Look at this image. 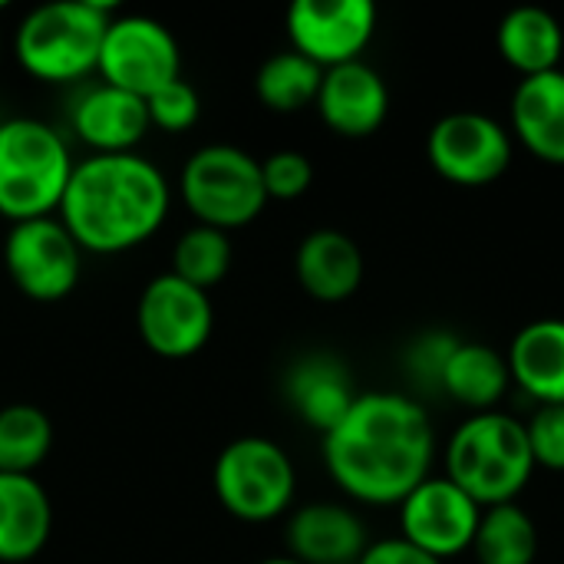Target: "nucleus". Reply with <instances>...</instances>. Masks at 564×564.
Instances as JSON below:
<instances>
[{
  "label": "nucleus",
  "instance_id": "9b49d317",
  "mask_svg": "<svg viewBox=\"0 0 564 564\" xmlns=\"http://www.w3.org/2000/svg\"><path fill=\"white\" fill-rule=\"evenodd\" d=\"M430 165L456 185H489L512 165V132L476 109L443 116L426 135Z\"/></svg>",
  "mask_w": 564,
  "mask_h": 564
},
{
  "label": "nucleus",
  "instance_id": "aec40b11",
  "mask_svg": "<svg viewBox=\"0 0 564 564\" xmlns=\"http://www.w3.org/2000/svg\"><path fill=\"white\" fill-rule=\"evenodd\" d=\"M512 132L535 159L564 165V69L519 79L512 93Z\"/></svg>",
  "mask_w": 564,
  "mask_h": 564
},
{
  "label": "nucleus",
  "instance_id": "20e7f679",
  "mask_svg": "<svg viewBox=\"0 0 564 564\" xmlns=\"http://www.w3.org/2000/svg\"><path fill=\"white\" fill-rule=\"evenodd\" d=\"M73 165L56 126L33 116L0 119V215L10 225L56 215Z\"/></svg>",
  "mask_w": 564,
  "mask_h": 564
},
{
  "label": "nucleus",
  "instance_id": "2f4dec72",
  "mask_svg": "<svg viewBox=\"0 0 564 564\" xmlns=\"http://www.w3.org/2000/svg\"><path fill=\"white\" fill-rule=\"evenodd\" d=\"M357 564H443L440 558L426 555L423 549L410 545L403 535L400 539H383V542H370L367 552L360 555Z\"/></svg>",
  "mask_w": 564,
  "mask_h": 564
},
{
  "label": "nucleus",
  "instance_id": "5701e85b",
  "mask_svg": "<svg viewBox=\"0 0 564 564\" xmlns=\"http://www.w3.org/2000/svg\"><path fill=\"white\" fill-rule=\"evenodd\" d=\"M509 383H512L509 360L499 350H492L489 344L459 340L446 364L440 393L476 413H489L506 397Z\"/></svg>",
  "mask_w": 564,
  "mask_h": 564
},
{
  "label": "nucleus",
  "instance_id": "f8f14e48",
  "mask_svg": "<svg viewBox=\"0 0 564 564\" xmlns=\"http://www.w3.org/2000/svg\"><path fill=\"white\" fill-rule=\"evenodd\" d=\"M482 506L446 476L423 479L400 502V532L410 545L446 562L473 549Z\"/></svg>",
  "mask_w": 564,
  "mask_h": 564
},
{
  "label": "nucleus",
  "instance_id": "423d86ee",
  "mask_svg": "<svg viewBox=\"0 0 564 564\" xmlns=\"http://www.w3.org/2000/svg\"><path fill=\"white\" fill-rule=\"evenodd\" d=\"M178 195L195 225H208L225 235L261 218L271 202L264 192L261 159L228 142L202 145L185 159Z\"/></svg>",
  "mask_w": 564,
  "mask_h": 564
},
{
  "label": "nucleus",
  "instance_id": "dca6fc26",
  "mask_svg": "<svg viewBox=\"0 0 564 564\" xmlns=\"http://www.w3.org/2000/svg\"><path fill=\"white\" fill-rule=\"evenodd\" d=\"M284 542L288 555L301 564H357L370 545L360 516L340 502H307L294 509Z\"/></svg>",
  "mask_w": 564,
  "mask_h": 564
},
{
  "label": "nucleus",
  "instance_id": "393cba45",
  "mask_svg": "<svg viewBox=\"0 0 564 564\" xmlns=\"http://www.w3.org/2000/svg\"><path fill=\"white\" fill-rule=\"evenodd\" d=\"M324 69L297 50L268 56L254 73V93L271 112H301L317 102Z\"/></svg>",
  "mask_w": 564,
  "mask_h": 564
},
{
  "label": "nucleus",
  "instance_id": "bb28decb",
  "mask_svg": "<svg viewBox=\"0 0 564 564\" xmlns=\"http://www.w3.org/2000/svg\"><path fill=\"white\" fill-rule=\"evenodd\" d=\"M231 261H235L231 235L208 228V225H192L175 238L169 271L202 291H212L215 284L225 281V274L231 271Z\"/></svg>",
  "mask_w": 564,
  "mask_h": 564
},
{
  "label": "nucleus",
  "instance_id": "f3484780",
  "mask_svg": "<svg viewBox=\"0 0 564 564\" xmlns=\"http://www.w3.org/2000/svg\"><path fill=\"white\" fill-rule=\"evenodd\" d=\"M284 397L301 423L327 436L357 403L350 370L334 354H307L284 377Z\"/></svg>",
  "mask_w": 564,
  "mask_h": 564
},
{
  "label": "nucleus",
  "instance_id": "f257e3e1",
  "mask_svg": "<svg viewBox=\"0 0 564 564\" xmlns=\"http://www.w3.org/2000/svg\"><path fill=\"white\" fill-rule=\"evenodd\" d=\"M436 430L416 397L360 393L324 436V466L337 489L364 506H400L433 473Z\"/></svg>",
  "mask_w": 564,
  "mask_h": 564
},
{
  "label": "nucleus",
  "instance_id": "4be33fe9",
  "mask_svg": "<svg viewBox=\"0 0 564 564\" xmlns=\"http://www.w3.org/2000/svg\"><path fill=\"white\" fill-rule=\"evenodd\" d=\"M502 59L522 76H539L558 69L564 53L562 20L545 7H516L502 17L496 33Z\"/></svg>",
  "mask_w": 564,
  "mask_h": 564
},
{
  "label": "nucleus",
  "instance_id": "0eeeda50",
  "mask_svg": "<svg viewBox=\"0 0 564 564\" xmlns=\"http://www.w3.org/2000/svg\"><path fill=\"white\" fill-rule=\"evenodd\" d=\"M212 486L228 516L261 525L291 509L297 469L281 443L268 436H238L218 453Z\"/></svg>",
  "mask_w": 564,
  "mask_h": 564
},
{
  "label": "nucleus",
  "instance_id": "a211bd4d",
  "mask_svg": "<svg viewBox=\"0 0 564 564\" xmlns=\"http://www.w3.org/2000/svg\"><path fill=\"white\" fill-rule=\"evenodd\" d=\"M297 284L321 304H340L364 284V251L337 228H317L304 235L294 254Z\"/></svg>",
  "mask_w": 564,
  "mask_h": 564
},
{
  "label": "nucleus",
  "instance_id": "c85d7f7f",
  "mask_svg": "<svg viewBox=\"0 0 564 564\" xmlns=\"http://www.w3.org/2000/svg\"><path fill=\"white\" fill-rule=\"evenodd\" d=\"M149 109V122L162 132H185L198 122L202 116V99L195 93V86L182 76L169 86H162L155 96L145 99Z\"/></svg>",
  "mask_w": 564,
  "mask_h": 564
},
{
  "label": "nucleus",
  "instance_id": "f03ea898",
  "mask_svg": "<svg viewBox=\"0 0 564 564\" xmlns=\"http://www.w3.org/2000/svg\"><path fill=\"white\" fill-rule=\"evenodd\" d=\"M172 212L165 172L139 155H86L73 165L56 218L83 254H126L159 235Z\"/></svg>",
  "mask_w": 564,
  "mask_h": 564
},
{
  "label": "nucleus",
  "instance_id": "9d476101",
  "mask_svg": "<svg viewBox=\"0 0 564 564\" xmlns=\"http://www.w3.org/2000/svg\"><path fill=\"white\" fill-rule=\"evenodd\" d=\"M135 327L142 344L165 360H188L212 340L215 304L212 294L175 278L172 271L152 278L135 307Z\"/></svg>",
  "mask_w": 564,
  "mask_h": 564
},
{
  "label": "nucleus",
  "instance_id": "1a4fd4ad",
  "mask_svg": "<svg viewBox=\"0 0 564 564\" xmlns=\"http://www.w3.org/2000/svg\"><path fill=\"white\" fill-rule=\"evenodd\" d=\"M3 268L23 297L56 304L79 288L83 251L56 215L30 218L10 225L3 238Z\"/></svg>",
  "mask_w": 564,
  "mask_h": 564
},
{
  "label": "nucleus",
  "instance_id": "6e6552de",
  "mask_svg": "<svg viewBox=\"0 0 564 564\" xmlns=\"http://www.w3.org/2000/svg\"><path fill=\"white\" fill-rule=\"evenodd\" d=\"M99 79L139 99L182 79V46L175 33L145 13H116L99 50Z\"/></svg>",
  "mask_w": 564,
  "mask_h": 564
},
{
  "label": "nucleus",
  "instance_id": "cd10ccee",
  "mask_svg": "<svg viewBox=\"0 0 564 564\" xmlns=\"http://www.w3.org/2000/svg\"><path fill=\"white\" fill-rule=\"evenodd\" d=\"M456 344H459V337L449 330H426L406 347V373L416 383V390L440 393L443 373H446V364H449Z\"/></svg>",
  "mask_w": 564,
  "mask_h": 564
},
{
  "label": "nucleus",
  "instance_id": "7ed1b4c3",
  "mask_svg": "<svg viewBox=\"0 0 564 564\" xmlns=\"http://www.w3.org/2000/svg\"><path fill=\"white\" fill-rule=\"evenodd\" d=\"M116 17L102 0H56L26 10L13 30L17 66L50 86H73L99 69V50Z\"/></svg>",
  "mask_w": 564,
  "mask_h": 564
},
{
  "label": "nucleus",
  "instance_id": "72a5a7b5",
  "mask_svg": "<svg viewBox=\"0 0 564 564\" xmlns=\"http://www.w3.org/2000/svg\"><path fill=\"white\" fill-rule=\"evenodd\" d=\"M0 46H3V36H0Z\"/></svg>",
  "mask_w": 564,
  "mask_h": 564
},
{
  "label": "nucleus",
  "instance_id": "4468645a",
  "mask_svg": "<svg viewBox=\"0 0 564 564\" xmlns=\"http://www.w3.org/2000/svg\"><path fill=\"white\" fill-rule=\"evenodd\" d=\"M152 129L145 99L109 86L93 83L83 86L69 106V132L89 149V155H122L135 152V145Z\"/></svg>",
  "mask_w": 564,
  "mask_h": 564
},
{
  "label": "nucleus",
  "instance_id": "412c9836",
  "mask_svg": "<svg viewBox=\"0 0 564 564\" xmlns=\"http://www.w3.org/2000/svg\"><path fill=\"white\" fill-rule=\"evenodd\" d=\"M509 373L512 380L545 403H564V321L562 317H539L525 324L509 354Z\"/></svg>",
  "mask_w": 564,
  "mask_h": 564
},
{
  "label": "nucleus",
  "instance_id": "a878e982",
  "mask_svg": "<svg viewBox=\"0 0 564 564\" xmlns=\"http://www.w3.org/2000/svg\"><path fill=\"white\" fill-rule=\"evenodd\" d=\"M53 449V423L33 403L0 410V473L33 476Z\"/></svg>",
  "mask_w": 564,
  "mask_h": 564
},
{
  "label": "nucleus",
  "instance_id": "ddd939ff",
  "mask_svg": "<svg viewBox=\"0 0 564 564\" xmlns=\"http://www.w3.org/2000/svg\"><path fill=\"white\" fill-rule=\"evenodd\" d=\"M377 30V7L370 0H297L288 10L291 50L321 69L354 63Z\"/></svg>",
  "mask_w": 564,
  "mask_h": 564
},
{
  "label": "nucleus",
  "instance_id": "7c9ffc66",
  "mask_svg": "<svg viewBox=\"0 0 564 564\" xmlns=\"http://www.w3.org/2000/svg\"><path fill=\"white\" fill-rule=\"evenodd\" d=\"M525 436L535 469L545 466L552 473H564V403L539 406L525 423Z\"/></svg>",
  "mask_w": 564,
  "mask_h": 564
},
{
  "label": "nucleus",
  "instance_id": "39448f33",
  "mask_svg": "<svg viewBox=\"0 0 564 564\" xmlns=\"http://www.w3.org/2000/svg\"><path fill=\"white\" fill-rule=\"evenodd\" d=\"M535 473L525 423L509 413H473L446 446V479L482 509L516 502Z\"/></svg>",
  "mask_w": 564,
  "mask_h": 564
},
{
  "label": "nucleus",
  "instance_id": "473e14b6",
  "mask_svg": "<svg viewBox=\"0 0 564 564\" xmlns=\"http://www.w3.org/2000/svg\"><path fill=\"white\" fill-rule=\"evenodd\" d=\"M258 564H301V562H294L291 555H278V558H264V562H258Z\"/></svg>",
  "mask_w": 564,
  "mask_h": 564
},
{
  "label": "nucleus",
  "instance_id": "6ab92c4d",
  "mask_svg": "<svg viewBox=\"0 0 564 564\" xmlns=\"http://www.w3.org/2000/svg\"><path fill=\"white\" fill-rule=\"evenodd\" d=\"M53 535V502L36 476L0 473V564L33 562Z\"/></svg>",
  "mask_w": 564,
  "mask_h": 564
},
{
  "label": "nucleus",
  "instance_id": "b1692460",
  "mask_svg": "<svg viewBox=\"0 0 564 564\" xmlns=\"http://www.w3.org/2000/svg\"><path fill=\"white\" fill-rule=\"evenodd\" d=\"M473 555L479 564H535L539 529L532 516L519 502L482 509L473 539Z\"/></svg>",
  "mask_w": 564,
  "mask_h": 564
},
{
  "label": "nucleus",
  "instance_id": "c756f323",
  "mask_svg": "<svg viewBox=\"0 0 564 564\" xmlns=\"http://www.w3.org/2000/svg\"><path fill=\"white\" fill-rule=\"evenodd\" d=\"M261 175H264V192L268 198L278 202H294L301 198L311 182H314V165L304 152L297 149H278L261 162Z\"/></svg>",
  "mask_w": 564,
  "mask_h": 564
},
{
  "label": "nucleus",
  "instance_id": "2eb2a0df",
  "mask_svg": "<svg viewBox=\"0 0 564 564\" xmlns=\"http://www.w3.org/2000/svg\"><path fill=\"white\" fill-rule=\"evenodd\" d=\"M314 106L327 129H334L344 139H364L383 126L390 112V89L370 63L354 59L324 69Z\"/></svg>",
  "mask_w": 564,
  "mask_h": 564
}]
</instances>
